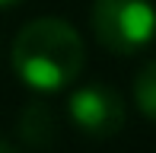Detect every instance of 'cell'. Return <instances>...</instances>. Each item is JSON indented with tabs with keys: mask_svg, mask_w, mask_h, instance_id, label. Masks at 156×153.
I'll return each instance as SVG.
<instances>
[{
	"mask_svg": "<svg viewBox=\"0 0 156 153\" xmlns=\"http://www.w3.org/2000/svg\"><path fill=\"white\" fill-rule=\"evenodd\" d=\"M10 64L26 86L38 93H58L76 83L86 64V45L67 19L38 16L16 32L10 45Z\"/></svg>",
	"mask_w": 156,
	"mask_h": 153,
	"instance_id": "1",
	"label": "cell"
},
{
	"mask_svg": "<svg viewBox=\"0 0 156 153\" xmlns=\"http://www.w3.org/2000/svg\"><path fill=\"white\" fill-rule=\"evenodd\" d=\"M16 131L23 134V141L35 150H48L54 141H58V115L51 112V105L41 99L26 102L23 112H19Z\"/></svg>",
	"mask_w": 156,
	"mask_h": 153,
	"instance_id": "4",
	"label": "cell"
},
{
	"mask_svg": "<svg viewBox=\"0 0 156 153\" xmlns=\"http://www.w3.org/2000/svg\"><path fill=\"white\" fill-rule=\"evenodd\" d=\"M0 153H26V150H23V147H16L10 137H0Z\"/></svg>",
	"mask_w": 156,
	"mask_h": 153,
	"instance_id": "6",
	"label": "cell"
},
{
	"mask_svg": "<svg viewBox=\"0 0 156 153\" xmlns=\"http://www.w3.org/2000/svg\"><path fill=\"white\" fill-rule=\"evenodd\" d=\"M67 115L73 121V128L80 134H86L89 141H112L115 134H121L127 121V102L115 86L86 83V86H76L70 93Z\"/></svg>",
	"mask_w": 156,
	"mask_h": 153,
	"instance_id": "3",
	"label": "cell"
},
{
	"mask_svg": "<svg viewBox=\"0 0 156 153\" xmlns=\"http://www.w3.org/2000/svg\"><path fill=\"white\" fill-rule=\"evenodd\" d=\"M134 105L144 118L156 121V58L147 61L134 76Z\"/></svg>",
	"mask_w": 156,
	"mask_h": 153,
	"instance_id": "5",
	"label": "cell"
},
{
	"mask_svg": "<svg viewBox=\"0 0 156 153\" xmlns=\"http://www.w3.org/2000/svg\"><path fill=\"white\" fill-rule=\"evenodd\" d=\"M19 0H0V10H10V6H16Z\"/></svg>",
	"mask_w": 156,
	"mask_h": 153,
	"instance_id": "7",
	"label": "cell"
},
{
	"mask_svg": "<svg viewBox=\"0 0 156 153\" xmlns=\"http://www.w3.org/2000/svg\"><path fill=\"white\" fill-rule=\"evenodd\" d=\"M89 23L105 51L131 58L156 38V6L153 0H93Z\"/></svg>",
	"mask_w": 156,
	"mask_h": 153,
	"instance_id": "2",
	"label": "cell"
}]
</instances>
